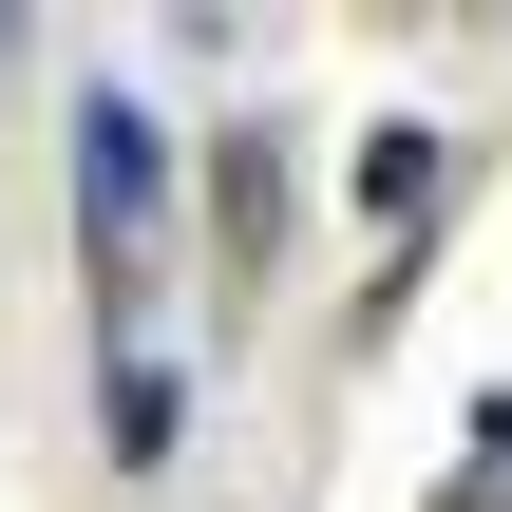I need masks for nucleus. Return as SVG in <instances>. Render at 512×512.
<instances>
[{
    "label": "nucleus",
    "mask_w": 512,
    "mask_h": 512,
    "mask_svg": "<svg viewBox=\"0 0 512 512\" xmlns=\"http://www.w3.org/2000/svg\"><path fill=\"white\" fill-rule=\"evenodd\" d=\"M76 228H95V304L133 323L152 285V114L133 95H76Z\"/></svg>",
    "instance_id": "1"
},
{
    "label": "nucleus",
    "mask_w": 512,
    "mask_h": 512,
    "mask_svg": "<svg viewBox=\"0 0 512 512\" xmlns=\"http://www.w3.org/2000/svg\"><path fill=\"white\" fill-rule=\"evenodd\" d=\"M209 228H228V285L285 247V152H266V133H228V152H209Z\"/></svg>",
    "instance_id": "2"
},
{
    "label": "nucleus",
    "mask_w": 512,
    "mask_h": 512,
    "mask_svg": "<svg viewBox=\"0 0 512 512\" xmlns=\"http://www.w3.org/2000/svg\"><path fill=\"white\" fill-rule=\"evenodd\" d=\"M95 437H114V475H171V437H190V380H171L152 342H114V418H95Z\"/></svg>",
    "instance_id": "3"
},
{
    "label": "nucleus",
    "mask_w": 512,
    "mask_h": 512,
    "mask_svg": "<svg viewBox=\"0 0 512 512\" xmlns=\"http://www.w3.org/2000/svg\"><path fill=\"white\" fill-rule=\"evenodd\" d=\"M437 190H456V152H437L418 114H399V133H361V228H418Z\"/></svg>",
    "instance_id": "4"
}]
</instances>
